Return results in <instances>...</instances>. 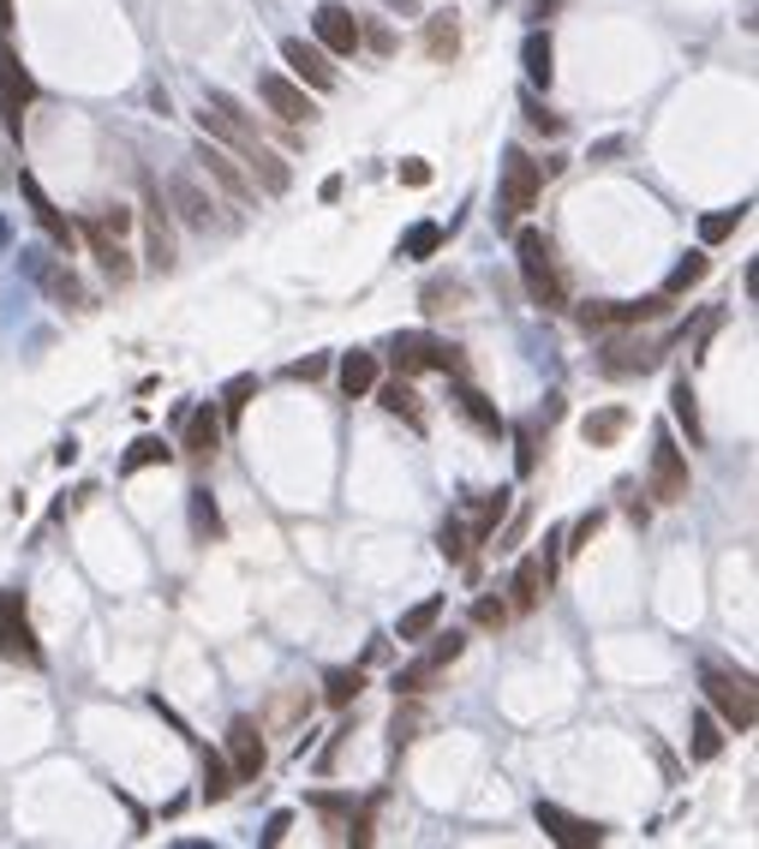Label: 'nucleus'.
<instances>
[{
    "mask_svg": "<svg viewBox=\"0 0 759 849\" xmlns=\"http://www.w3.org/2000/svg\"><path fill=\"white\" fill-rule=\"evenodd\" d=\"M514 263H521V282H526V294H533V306H544V311L568 306V287L550 263V239H544L538 227H521V234H514Z\"/></svg>",
    "mask_w": 759,
    "mask_h": 849,
    "instance_id": "f257e3e1",
    "label": "nucleus"
},
{
    "mask_svg": "<svg viewBox=\"0 0 759 849\" xmlns=\"http://www.w3.org/2000/svg\"><path fill=\"white\" fill-rule=\"evenodd\" d=\"M705 688V706L718 712V724L736 730V736H748L759 724V700H754V676H742V670H705L700 676Z\"/></svg>",
    "mask_w": 759,
    "mask_h": 849,
    "instance_id": "f03ea898",
    "label": "nucleus"
},
{
    "mask_svg": "<svg viewBox=\"0 0 759 849\" xmlns=\"http://www.w3.org/2000/svg\"><path fill=\"white\" fill-rule=\"evenodd\" d=\"M389 359H395L401 377H419V372L466 377L461 347H449V341H437V335H395V341H389Z\"/></svg>",
    "mask_w": 759,
    "mask_h": 849,
    "instance_id": "7ed1b4c3",
    "label": "nucleus"
},
{
    "mask_svg": "<svg viewBox=\"0 0 759 849\" xmlns=\"http://www.w3.org/2000/svg\"><path fill=\"white\" fill-rule=\"evenodd\" d=\"M36 103V79L31 67L19 60V48L7 43V31H0V114H7V132L19 138L24 132V114Z\"/></svg>",
    "mask_w": 759,
    "mask_h": 849,
    "instance_id": "20e7f679",
    "label": "nucleus"
},
{
    "mask_svg": "<svg viewBox=\"0 0 759 849\" xmlns=\"http://www.w3.org/2000/svg\"><path fill=\"white\" fill-rule=\"evenodd\" d=\"M652 497L657 503H688V455L664 425L652 431Z\"/></svg>",
    "mask_w": 759,
    "mask_h": 849,
    "instance_id": "39448f33",
    "label": "nucleus"
},
{
    "mask_svg": "<svg viewBox=\"0 0 759 849\" xmlns=\"http://www.w3.org/2000/svg\"><path fill=\"white\" fill-rule=\"evenodd\" d=\"M544 162H533L526 150H509L502 156V215H526L538 204V192H544Z\"/></svg>",
    "mask_w": 759,
    "mask_h": 849,
    "instance_id": "423d86ee",
    "label": "nucleus"
},
{
    "mask_svg": "<svg viewBox=\"0 0 759 849\" xmlns=\"http://www.w3.org/2000/svg\"><path fill=\"white\" fill-rule=\"evenodd\" d=\"M258 103L275 114V120H287V126H299V120H318V103H311V91L299 79H287V72H263L258 79Z\"/></svg>",
    "mask_w": 759,
    "mask_h": 849,
    "instance_id": "0eeeda50",
    "label": "nucleus"
},
{
    "mask_svg": "<svg viewBox=\"0 0 759 849\" xmlns=\"http://www.w3.org/2000/svg\"><path fill=\"white\" fill-rule=\"evenodd\" d=\"M556 544L562 539H544V551L538 556H521V568H514V580H509V611H538L544 604V592H550V575H556Z\"/></svg>",
    "mask_w": 759,
    "mask_h": 849,
    "instance_id": "6e6552de",
    "label": "nucleus"
},
{
    "mask_svg": "<svg viewBox=\"0 0 759 849\" xmlns=\"http://www.w3.org/2000/svg\"><path fill=\"white\" fill-rule=\"evenodd\" d=\"M227 766H234V783H258L263 766H270L263 730L251 724V718H234V724H227Z\"/></svg>",
    "mask_w": 759,
    "mask_h": 849,
    "instance_id": "1a4fd4ad",
    "label": "nucleus"
},
{
    "mask_svg": "<svg viewBox=\"0 0 759 849\" xmlns=\"http://www.w3.org/2000/svg\"><path fill=\"white\" fill-rule=\"evenodd\" d=\"M0 658L43 664V646H36V635H31V616H24L19 592H0Z\"/></svg>",
    "mask_w": 759,
    "mask_h": 849,
    "instance_id": "9d476101",
    "label": "nucleus"
},
{
    "mask_svg": "<svg viewBox=\"0 0 759 849\" xmlns=\"http://www.w3.org/2000/svg\"><path fill=\"white\" fill-rule=\"evenodd\" d=\"M669 311V294H647V299H628V306H580V323L586 329H640L657 323Z\"/></svg>",
    "mask_w": 759,
    "mask_h": 849,
    "instance_id": "9b49d317",
    "label": "nucleus"
},
{
    "mask_svg": "<svg viewBox=\"0 0 759 849\" xmlns=\"http://www.w3.org/2000/svg\"><path fill=\"white\" fill-rule=\"evenodd\" d=\"M198 162H204V174L234 198V204H258V180L246 174V162H239V156H227L222 144H198Z\"/></svg>",
    "mask_w": 759,
    "mask_h": 849,
    "instance_id": "f8f14e48",
    "label": "nucleus"
},
{
    "mask_svg": "<svg viewBox=\"0 0 759 849\" xmlns=\"http://www.w3.org/2000/svg\"><path fill=\"white\" fill-rule=\"evenodd\" d=\"M311 31H318L323 55H359V19H353V7H341V0H323Z\"/></svg>",
    "mask_w": 759,
    "mask_h": 849,
    "instance_id": "ddd939ff",
    "label": "nucleus"
},
{
    "mask_svg": "<svg viewBox=\"0 0 759 849\" xmlns=\"http://www.w3.org/2000/svg\"><path fill=\"white\" fill-rule=\"evenodd\" d=\"M282 60H287V72H294L306 91H335V67H329V55L318 43H306V36H287L282 43Z\"/></svg>",
    "mask_w": 759,
    "mask_h": 849,
    "instance_id": "4468645a",
    "label": "nucleus"
},
{
    "mask_svg": "<svg viewBox=\"0 0 759 849\" xmlns=\"http://www.w3.org/2000/svg\"><path fill=\"white\" fill-rule=\"evenodd\" d=\"M538 826L550 832L562 849H592V844H604V826H598V819H580V814H568V807H556V802H538Z\"/></svg>",
    "mask_w": 759,
    "mask_h": 849,
    "instance_id": "2eb2a0df",
    "label": "nucleus"
},
{
    "mask_svg": "<svg viewBox=\"0 0 759 849\" xmlns=\"http://www.w3.org/2000/svg\"><path fill=\"white\" fill-rule=\"evenodd\" d=\"M19 192H24V204H31V215H36V227H43L48 239H55V246H79V227L67 222V215L55 210V198L43 192V186H36V174H19Z\"/></svg>",
    "mask_w": 759,
    "mask_h": 849,
    "instance_id": "dca6fc26",
    "label": "nucleus"
},
{
    "mask_svg": "<svg viewBox=\"0 0 759 849\" xmlns=\"http://www.w3.org/2000/svg\"><path fill=\"white\" fill-rule=\"evenodd\" d=\"M168 198H174V210H180L186 227H198V234H210V227H216V198H210L204 186L192 180V174H174V180H168Z\"/></svg>",
    "mask_w": 759,
    "mask_h": 849,
    "instance_id": "f3484780",
    "label": "nucleus"
},
{
    "mask_svg": "<svg viewBox=\"0 0 759 849\" xmlns=\"http://www.w3.org/2000/svg\"><path fill=\"white\" fill-rule=\"evenodd\" d=\"M216 443H222V413L204 401V408H192V413H186L180 449L192 455V461H210V455H216Z\"/></svg>",
    "mask_w": 759,
    "mask_h": 849,
    "instance_id": "a211bd4d",
    "label": "nucleus"
},
{
    "mask_svg": "<svg viewBox=\"0 0 759 849\" xmlns=\"http://www.w3.org/2000/svg\"><path fill=\"white\" fill-rule=\"evenodd\" d=\"M657 359H664V347H652V341H610L598 365L610 377H635V372H652Z\"/></svg>",
    "mask_w": 759,
    "mask_h": 849,
    "instance_id": "6ab92c4d",
    "label": "nucleus"
},
{
    "mask_svg": "<svg viewBox=\"0 0 759 849\" xmlns=\"http://www.w3.org/2000/svg\"><path fill=\"white\" fill-rule=\"evenodd\" d=\"M454 408L466 413V425L478 431V437H502V413H497V401L485 396V389H473V384H454Z\"/></svg>",
    "mask_w": 759,
    "mask_h": 849,
    "instance_id": "aec40b11",
    "label": "nucleus"
},
{
    "mask_svg": "<svg viewBox=\"0 0 759 849\" xmlns=\"http://www.w3.org/2000/svg\"><path fill=\"white\" fill-rule=\"evenodd\" d=\"M79 234H84V246L96 251V263H103V270L114 275V282H132V258L120 251V234H108L103 222H84Z\"/></svg>",
    "mask_w": 759,
    "mask_h": 849,
    "instance_id": "412c9836",
    "label": "nucleus"
},
{
    "mask_svg": "<svg viewBox=\"0 0 759 849\" xmlns=\"http://www.w3.org/2000/svg\"><path fill=\"white\" fill-rule=\"evenodd\" d=\"M335 377H341V396H347V401H359V396H371V389H377V353H365V347H353V353H341V365H335Z\"/></svg>",
    "mask_w": 759,
    "mask_h": 849,
    "instance_id": "4be33fe9",
    "label": "nucleus"
},
{
    "mask_svg": "<svg viewBox=\"0 0 759 849\" xmlns=\"http://www.w3.org/2000/svg\"><path fill=\"white\" fill-rule=\"evenodd\" d=\"M144 234H150V270L168 275L174 270V239H168V210H162L156 192L144 198Z\"/></svg>",
    "mask_w": 759,
    "mask_h": 849,
    "instance_id": "5701e85b",
    "label": "nucleus"
},
{
    "mask_svg": "<svg viewBox=\"0 0 759 849\" xmlns=\"http://www.w3.org/2000/svg\"><path fill=\"white\" fill-rule=\"evenodd\" d=\"M628 425H635V413H628V408H598V413L580 420V437H586L592 449H610V443H622Z\"/></svg>",
    "mask_w": 759,
    "mask_h": 849,
    "instance_id": "b1692460",
    "label": "nucleus"
},
{
    "mask_svg": "<svg viewBox=\"0 0 759 849\" xmlns=\"http://www.w3.org/2000/svg\"><path fill=\"white\" fill-rule=\"evenodd\" d=\"M556 43H550V31H544V24H533V36H526V48H521V67H526V79L533 84H544V91H550V79H556Z\"/></svg>",
    "mask_w": 759,
    "mask_h": 849,
    "instance_id": "393cba45",
    "label": "nucleus"
},
{
    "mask_svg": "<svg viewBox=\"0 0 759 849\" xmlns=\"http://www.w3.org/2000/svg\"><path fill=\"white\" fill-rule=\"evenodd\" d=\"M425 55L431 60L461 55V19H454V12H431V19H425Z\"/></svg>",
    "mask_w": 759,
    "mask_h": 849,
    "instance_id": "a878e982",
    "label": "nucleus"
},
{
    "mask_svg": "<svg viewBox=\"0 0 759 849\" xmlns=\"http://www.w3.org/2000/svg\"><path fill=\"white\" fill-rule=\"evenodd\" d=\"M371 396L383 401V413H395V420H407L413 431L425 425V408H419V396H413V384H407V377H395V384H377Z\"/></svg>",
    "mask_w": 759,
    "mask_h": 849,
    "instance_id": "bb28decb",
    "label": "nucleus"
},
{
    "mask_svg": "<svg viewBox=\"0 0 759 849\" xmlns=\"http://www.w3.org/2000/svg\"><path fill=\"white\" fill-rule=\"evenodd\" d=\"M669 413H676V425L688 431V443L700 449V443H705V425H700V401H693V384H688V377H676V389H669Z\"/></svg>",
    "mask_w": 759,
    "mask_h": 849,
    "instance_id": "cd10ccee",
    "label": "nucleus"
},
{
    "mask_svg": "<svg viewBox=\"0 0 759 849\" xmlns=\"http://www.w3.org/2000/svg\"><path fill=\"white\" fill-rule=\"evenodd\" d=\"M192 539L198 544H222L227 539V521H222V509H216L210 491H192Z\"/></svg>",
    "mask_w": 759,
    "mask_h": 849,
    "instance_id": "c85d7f7f",
    "label": "nucleus"
},
{
    "mask_svg": "<svg viewBox=\"0 0 759 849\" xmlns=\"http://www.w3.org/2000/svg\"><path fill=\"white\" fill-rule=\"evenodd\" d=\"M688 754L700 759V766H705V759H718V754H724V724H718V712H712V706H705V712H693V742H688Z\"/></svg>",
    "mask_w": 759,
    "mask_h": 849,
    "instance_id": "c756f323",
    "label": "nucleus"
},
{
    "mask_svg": "<svg viewBox=\"0 0 759 849\" xmlns=\"http://www.w3.org/2000/svg\"><path fill=\"white\" fill-rule=\"evenodd\" d=\"M502 521H509V491H490V497L478 503V515H473V527H466V539H473V544H485Z\"/></svg>",
    "mask_w": 759,
    "mask_h": 849,
    "instance_id": "7c9ffc66",
    "label": "nucleus"
},
{
    "mask_svg": "<svg viewBox=\"0 0 759 849\" xmlns=\"http://www.w3.org/2000/svg\"><path fill=\"white\" fill-rule=\"evenodd\" d=\"M174 461V449L162 437H138L132 449H126V461H120V473H144V467H168Z\"/></svg>",
    "mask_w": 759,
    "mask_h": 849,
    "instance_id": "2f4dec72",
    "label": "nucleus"
},
{
    "mask_svg": "<svg viewBox=\"0 0 759 849\" xmlns=\"http://www.w3.org/2000/svg\"><path fill=\"white\" fill-rule=\"evenodd\" d=\"M705 270H712V258H705V251H688V258H681L676 270H669L664 294L676 299V294H688V287H700V282H705Z\"/></svg>",
    "mask_w": 759,
    "mask_h": 849,
    "instance_id": "473e14b6",
    "label": "nucleus"
},
{
    "mask_svg": "<svg viewBox=\"0 0 759 849\" xmlns=\"http://www.w3.org/2000/svg\"><path fill=\"white\" fill-rule=\"evenodd\" d=\"M365 688V670H323V700L329 706H353Z\"/></svg>",
    "mask_w": 759,
    "mask_h": 849,
    "instance_id": "72a5a7b5",
    "label": "nucleus"
},
{
    "mask_svg": "<svg viewBox=\"0 0 759 849\" xmlns=\"http://www.w3.org/2000/svg\"><path fill=\"white\" fill-rule=\"evenodd\" d=\"M748 210L754 204H742V210H712V215H700V246H718V239H730L742 222H748Z\"/></svg>",
    "mask_w": 759,
    "mask_h": 849,
    "instance_id": "f704fd0d",
    "label": "nucleus"
},
{
    "mask_svg": "<svg viewBox=\"0 0 759 849\" xmlns=\"http://www.w3.org/2000/svg\"><path fill=\"white\" fill-rule=\"evenodd\" d=\"M442 623V599H419L407 616H401V640H425Z\"/></svg>",
    "mask_w": 759,
    "mask_h": 849,
    "instance_id": "c9c22d12",
    "label": "nucleus"
},
{
    "mask_svg": "<svg viewBox=\"0 0 759 849\" xmlns=\"http://www.w3.org/2000/svg\"><path fill=\"white\" fill-rule=\"evenodd\" d=\"M239 783H234V766L222 754H204V802H227Z\"/></svg>",
    "mask_w": 759,
    "mask_h": 849,
    "instance_id": "e433bc0d",
    "label": "nucleus"
},
{
    "mask_svg": "<svg viewBox=\"0 0 759 849\" xmlns=\"http://www.w3.org/2000/svg\"><path fill=\"white\" fill-rule=\"evenodd\" d=\"M251 396H258V377H251V372H246V377H234V384H227V389H222L216 413H222V420H227V425H234V420H239V413H246V401H251Z\"/></svg>",
    "mask_w": 759,
    "mask_h": 849,
    "instance_id": "4c0bfd02",
    "label": "nucleus"
},
{
    "mask_svg": "<svg viewBox=\"0 0 759 849\" xmlns=\"http://www.w3.org/2000/svg\"><path fill=\"white\" fill-rule=\"evenodd\" d=\"M407 706H395V724H389V742L395 747H407V742H419V730H425V712L413 706V694H401Z\"/></svg>",
    "mask_w": 759,
    "mask_h": 849,
    "instance_id": "58836bf2",
    "label": "nucleus"
},
{
    "mask_svg": "<svg viewBox=\"0 0 759 849\" xmlns=\"http://www.w3.org/2000/svg\"><path fill=\"white\" fill-rule=\"evenodd\" d=\"M466 299V282H425L419 287V306L425 311H454Z\"/></svg>",
    "mask_w": 759,
    "mask_h": 849,
    "instance_id": "ea45409f",
    "label": "nucleus"
},
{
    "mask_svg": "<svg viewBox=\"0 0 759 849\" xmlns=\"http://www.w3.org/2000/svg\"><path fill=\"white\" fill-rule=\"evenodd\" d=\"M437 676H442V670L431 664V658H413L407 670H395V694H425Z\"/></svg>",
    "mask_w": 759,
    "mask_h": 849,
    "instance_id": "a19ab883",
    "label": "nucleus"
},
{
    "mask_svg": "<svg viewBox=\"0 0 759 849\" xmlns=\"http://www.w3.org/2000/svg\"><path fill=\"white\" fill-rule=\"evenodd\" d=\"M514 467H521V479L538 473V425H514Z\"/></svg>",
    "mask_w": 759,
    "mask_h": 849,
    "instance_id": "79ce46f5",
    "label": "nucleus"
},
{
    "mask_svg": "<svg viewBox=\"0 0 759 849\" xmlns=\"http://www.w3.org/2000/svg\"><path fill=\"white\" fill-rule=\"evenodd\" d=\"M437 246H442V227L437 222H419L407 239H401V258H431Z\"/></svg>",
    "mask_w": 759,
    "mask_h": 849,
    "instance_id": "37998d69",
    "label": "nucleus"
},
{
    "mask_svg": "<svg viewBox=\"0 0 759 849\" xmlns=\"http://www.w3.org/2000/svg\"><path fill=\"white\" fill-rule=\"evenodd\" d=\"M437 551L449 556V563H466V556H473V539H466V527H461V521H442V532H437Z\"/></svg>",
    "mask_w": 759,
    "mask_h": 849,
    "instance_id": "c03bdc74",
    "label": "nucleus"
},
{
    "mask_svg": "<svg viewBox=\"0 0 759 849\" xmlns=\"http://www.w3.org/2000/svg\"><path fill=\"white\" fill-rule=\"evenodd\" d=\"M461 652H466V635H454V628H449V635H437V640H431V652H425V658H431L437 670H449Z\"/></svg>",
    "mask_w": 759,
    "mask_h": 849,
    "instance_id": "a18cd8bd",
    "label": "nucleus"
},
{
    "mask_svg": "<svg viewBox=\"0 0 759 849\" xmlns=\"http://www.w3.org/2000/svg\"><path fill=\"white\" fill-rule=\"evenodd\" d=\"M323 372H329V359H323V353H306V359H294V365H287V377H294V384H318Z\"/></svg>",
    "mask_w": 759,
    "mask_h": 849,
    "instance_id": "49530a36",
    "label": "nucleus"
},
{
    "mask_svg": "<svg viewBox=\"0 0 759 849\" xmlns=\"http://www.w3.org/2000/svg\"><path fill=\"white\" fill-rule=\"evenodd\" d=\"M473 623L478 628H502V623H509V604H502V599H478L473 604Z\"/></svg>",
    "mask_w": 759,
    "mask_h": 849,
    "instance_id": "de8ad7c7",
    "label": "nucleus"
},
{
    "mask_svg": "<svg viewBox=\"0 0 759 849\" xmlns=\"http://www.w3.org/2000/svg\"><path fill=\"white\" fill-rule=\"evenodd\" d=\"M359 48H377V55H395V31H389V24H371V31H365V24H359Z\"/></svg>",
    "mask_w": 759,
    "mask_h": 849,
    "instance_id": "09e8293b",
    "label": "nucleus"
},
{
    "mask_svg": "<svg viewBox=\"0 0 759 849\" xmlns=\"http://www.w3.org/2000/svg\"><path fill=\"white\" fill-rule=\"evenodd\" d=\"M604 527V515L598 509H592V515H580V521H574V532H568V544H562V551H580V544H592V532H598Z\"/></svg>",
    "mask_w": 759,
    "mask_h": 849,
    "instance_id": "8fccbe9b",
    "label": "nucleus"
},
{
    "mask_svg": "<svg viewBox=\"0 0 759 849\" xmlns=\"http://www.w3.org/2000/svg\"><path fill=\"white\" fill-rule=\"evenodd\" d=\"M341 838H347V844H359V849L371 844V838H377V832H371V807H359V814L347 819V832H341Z\"/></svg>",
    "mask_w": 759,
    "mask_h": 849,
    "instance_id": "3c124183",
    "label": "nucleus"
},
{
    "mask_svg": "<svg viewBox=\"0 0 759 849\" xmlns=\"http://www.w3.org/2000/svg\"><path fill=\"white\" fill-rule=\"evenodd\" d=\"M526 120H533V126H544V132H562V120H556L550 108H538L533 96H526Z\"/></svg>",
    "mask_w": 759,
    "mask_h": 849,
    "instance_id": "603ef678",
    "label": "nucleus"
},
{
    "mask_svg": "<svg viewBox=\"0 0 759 849\" xmlns=\"http://www.w3.org/2000/svg\"><path fill=\"white\" fill-rule=\"evenodd\" d=\"M287 826H294V814H270V826H263V844L275 849V844L287 838Z\"/></svg>",
    "mask_w": 759,
    "mask_h": 849,
    "instance_id": "864d4df0",
    "label": "nucleus"
},
{
    "mask_svg": "<svg viewBox=\"0 0 759 849\" xmlns=\"http://www.w3.org/2000/svg\"><path fill=\"white\" fill-rule=\"evenodd\" d=\"M311 807H318V814H347V795H329V790H318V795H311Z\"/></svg>",
    "mask_w": 759,
    "mask_h": 849,
    "instance_id": "5fc2aeb1",
    "label": "nucleus"
},
{
    "mask_svg": "<svg viewBox=\"0 0 759 849\" xmlns=\"http://www.w3.org/2000/svg\"><path fill=\"white\" fill-rule=\"evenodd\" d=\"M401 180H407V186H431V168H425V162H401Z\"/></svg>",
    "mask_w": 759,
    "mask_h": 849,
    "instance_id": "6e6d98bb",
    "label": "nucleus"
},
{
    "mask_svg": "<svg viewBox=\"0 0 759 849\" xmlns=\"http://www.w3.org/2000/svg\"><path fill=\"white\" fill-rule=\"evenodd\" d=\"M550 12H562V0H526V19H533V24H544Z\"/></svg>",
    "mask_w": 759,
    "mask_h": 849,
    "instance_id": "4d7b16f0",
    "label": "nucleus"
},
{
    "mask_svg": "<svg viewBox=\"0 0 759 849\" xmlns=\"http://www.w3.org/2000/svg\"><path fill=\"white\" fill-rule=\"evenodd\" d=\"M389 12H401V19H419V0H383Z\"/></svg>",
    "mask_w": 759,
    "mask_h": 849,
    "instance_id": "13d9d810",
    "label": "nucleus"
},
{
    "mask_svg": "<svg viewBox=\"0 0 759 849\" xmlns=\"http://www.w3.org/2000/svg\"><path fill=\"white\" fill-rule=\"evenodd\" d=\"M0 31H12V0H0Z\"/></svg>",
    "mask_w": 759,
    "mask_h": 849,
    "instance_id": "bf43d9fd",
    "label": "nucleus"
}]
</instances>
